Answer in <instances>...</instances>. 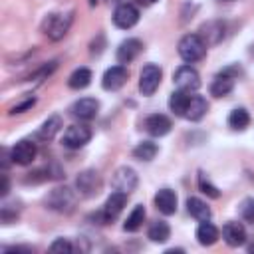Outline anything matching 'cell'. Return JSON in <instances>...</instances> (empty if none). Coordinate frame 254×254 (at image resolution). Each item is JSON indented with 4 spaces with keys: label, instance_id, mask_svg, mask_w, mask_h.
Instances as JSON below:
<instances>
[{
    "label": "cell",
    "instance_id": "9c48e42d",
    "mask_svg": "<svg viewBox=\"0 0 254 254\" xmlns=\"http://www.w3.org/2000/svg\"><path fill=\"white\" fill-rule=\"evenodd\" d=\"M89 139H91L89 127H85V125H71V127L65 129L62 143H64V147H67V149H79V147H83L85 143H89Z\"/></svg>",
    "mask_w": 254,
    "mask_h": 254
},
{
    "label": "cell",
    "instance_id": "277c9868",
    "mask_svg": "<svg viewBox=\"0 0 254 254\" xmlns=\"http://www.w3.org/2000/svg\"><path fill=\"white\" fill-rule=\"evenodd\" d=\"M236 75H238V69H236V67H226V69H222L220 73H216L214 79H212V83H210V93H212L214 97H224V95H228V93L234 89Z\"/></svg>",
    "mask_w": 254,
    "mask_h": 254
},
{
    "label": "cell",
    "instance_id": "74e56055",
    "mask_svg": "<svg viewBox=\"0 0 254 254\" xmlns=\"http://www.w3.org/2000/svg\"><path fill=\"white\" fill-rule=\"evenodd\" d=\"M147 2H155V0H147Z\"/></svg>",
    "mask_w": 254,
    "mask_h": 254
},
{
    "label": "cell",
    "instance_id": "ac0fdd59",
    "mask_svg": "<svg viewBox=\"0 0 254 254\" xmlns=\"http://www.w3.org/2000/svg\"><path fill=\"white\" fill-rule=\"evenodd\" d=\"M155 206H157V210L159 212H163V214H175V210H177V194H175V190H171V189H161L157 194H155Z\"/></svg>",
    "mask_w": 254,
    "mask_h": 254
},
{
    "label": "cell",
    "instance_id": "6da1fadb",
    "mask_svg": "<svg viewBox=\"0 0 254 254\" xmlns=\"http://www.w3.org/2000/svg\"><path fill=\"white\" fill-rule=\"evenodd\" d=\"M204 54H206V44H204V40L198 34H187V36L181 38V42H179V56L187 64L202 60Z\"/></svg>",
    "mask_w": 254,
    "mask_h": 254
},
{
    "label": "cell",
    "instance_id": "8992f818",
    "mask_svg": "<svg viewBox=\"0 0 254 254\" xmlns=\"http://www.w3.org/2000/svg\"><path fill=\"white\" fill-rule=\"evenodd\" d=\"M173 81L177 85V89H183V91H196L200 87V77H198V71L190 65H181L175 73H173Z\"/></svg>",
    "mask_w": 254,
    "mask_h": 254
},
{
    "label": "cell",
    "instance_id": "e575fe53",
    "mask_svg": "<svg viewBox=\"0 0 254 254\" xmlns=\"http://www.w3.org/2000/svg\"><path fill=\"white\" fill-rule=\"evenodd\" d=\"M248 250H250V252H254V240H252V244L248 246Z\"/></svg>",
    "mask_w": 254,
    "mask_h": 254
},
{
    "label": "cell",
    "instance_id": "cb8c5ba5",
    "mask_svg": "<svg viewBox=\"0 0 254 254\" xmlns=\"http://www.w3.org/2000/svg\"><path fill=\"white\" fill-rule=\"evenodd\" d=\"M91 83V71L87 69V67H77L71 75H69V79H67V85L71 87V89H83V87H87Z\"/></svg>",
    "mask_w": 254,
    "mask_h": 254
},
{
    "label": "cell",
    "instance_id": "f1b7e54d",
    "mask_svg": "<svg viewBox=\"0 0 254 254\" xmlns=\"http://www.w3.org/2000/svg\"><path fill=\"white\" fill-rule=\"evenodd\" d=\"M202 32H204V44H210V36H214V44L216 42H220L222 40V36H224V28L218 24V22H208V24H204L202 26Z\"/></svg>",
    "mask_w": 254,
    "mask_h": 254
},
{
    "label": "cell",
    "instance_id": "4dcf8cb0",
    "mask_svg": "<svg viewBox=\"0 0 254 254\" xmlns=\"http://www.w3.org/2000/svg\"><path fill=\"white\" fill-rule=\"evenodd\" d=\"M240 214H242L244 220L254 222V198H248V200L242 202V206H240Z\"/></svg>",
    "mask_w": 254,
    "mask_h": 254
},
{
    "label": "cell",
    "instance_id": "d4e9b609",
    "mask_svg": "<svg viewBox=\"0 0 254 254\" xmlns=\"http://www.w3.org/2000/svg\"><path fill=\"white\" fill-rule=\"evenodd\" d=\"M248 123H250V115H248L246 109L238 107V109L230 111V115H228V127H230V129H234V131H244V129L248 127Z\"/></svg>",
    "mask_w": 254,
    "mask_h": 254
},
{
    "label": "cell",
    "instance_id": "7a4b0ae2",
    "mask_svg": "<svg viewBox=\"0 0 254 254\" xmlns=\"http://www.w3.org/2000/svg\"><path fill=\"white\" fill-rule=\"evenodd\" d=\"M71 20H73L71 12H67V14H48V18L42 24V30H44V34L48 38L62 40L67 34V30L71 26Z\"/></svg>",
    "mask_w": 254,
    "mask_h": 254
},
{
    "label": "cell",
    "instance_id": "d6a6232c",
    "mask_svg": "<svg viewBox=\"0 0 254 254\" xmlns=\"http://www.w3.org/2000/svg\"><path fill=\"white\" fill-rule=\"evenodd\" d=\"M36 103V99L34 97H28L26 101H22V103H18V105H14V107H10V115H16V113H24V111H28L32 105Z\"/></svg>",
    "mask_w": 254,
    "mask_h": 254
},
{
    "label": "cell",
    "instance_id": "2e32d148",
    "mask_svg": "<svg viewBox=\"0 0 254 254\" xmlns=\"http://www.w3.org/2000/svg\"><path fill=\"white\" fill-rule=\"evenodd\" d=\"M141 50H143V44L137 38H127L117 48V62L119 64H129L141 54Z\"/></svg>",
    "mask_w": 254,
    "mask_h": 254
},
{
    "label": "cell",
    "instance_id": "44dd1931",
    "mask_svg": "<svg viewBox=\"0 0 254 254\" xmlns=\"http://www.w3.org/2000/svg\"><path fill=\"white\" fill-rule=\"evenodd\" d=\"M189 101H190V93H189V91H183V89H177V91H173L171 97H169V107H171V111H173L175 115L185 117V111H187Z\"/></svg>",
    "mask_w": 254,
    "mask_h": 254
},
{
    "label": "cell",
    "instance_id": "8d00e7d4",
    "mask_svg": "<svg viewBox=\"0 0 254 254\" xmlns=\"http://www.w3.org/2000/svg\"><path fill=\"white\" fill-rule=\"evenodd\" d=\"M220 2H230V0H220Z\"/></svg>",
    "mask_w": 254,
    "mask_h": 254
},
{
    "label": "cell",
    "instance_id": "52a82bcc",
    "mask_svg": "<svg viewBox=\"0 0 254 254\" xmlns=\"http://www.w3.org/2000/svg\"><path fill=\"white\" fill-rule=\"evenodd\" d=\"M36 155H38V147L30 139H22L10 149V159L16 165H30L36 159Z\"/></svg>",
    "mask_w": 254,
    "mask_h": 254
},
{
    "label": "cell",
    "instance_id": "4316f807",
    "mask_svg": "<svg viewBox=\"0 0 254 254\" xmlns=\"http://www.w3.org/2000/svg\"><path fill=\"white\" fill-rule=\"evenodd\" d=\"M157 151H159V147H157L155 143H151V141H141V143L133 149V157L139 159V161H151V159H155Z\"/></svg>",
    "mask_w": 254,
    "mask_h": 254
},
{
    "label": "cell",
    "instance_id": "ba28073f",
    "mask_svg": "<svg viewBox=\"0 0 254 254\" xmlns=\"http://www.w3.org/2000/svg\"><path fill=\"white\" fill-rule=\"evenodd\" d=\"M137 22H139V10H137L133 4L125 2V4H119V6L115 8V12H113V24H115L117 28L129 30V28H133Z\"/></svg>",
    "mask_w": 254,
    "mask_h": 254
},
{
    "label": "cell",
    "instance_id": "484cf974",
    "mask_svg": "<svg viewBox=\"0 0 254 254\" xmlns=\"http://www.w3.org/2000/svg\"><path fill=\"white\" fill-rule=\"evenodd\" d=\"M147 236L153 240V242H167L169 236H171V226L165 222V220H157L149 226V232Z\"/></svg>",
    "mask_w": 254,
    "mask_h": 254
},
{
    "label": "cell",
    "instance_id": "8fae6325",
    "mask_svg": "<svg viewBox=\"0 0 254 254\" xmlns=\"http://www.w3.org/2000/svg\"><path fill=\"white\" fill-rule=\"evenodd\" d=\"M111 185L115 190H121V192H131L135 190L137 187V173L131 169V167H119L111 179Z\"/></svg>",
    "mask_w": 254,
    "mask_h": 254
},
{
    "label": "cell",
    "instance_id": "5bb4252c",
    "mask_svg": "<svg viewBox=\"0 0 254 254\" xmlns=\"http://www.w3.org/2000/svg\"><path fill=\"white\" fill-rule=\"evenodd\" d=\"M125 202H127V192H121V190L111 192L109 198H107V202H105V206H103V218H105L107 222L115 220V218L121 214Z\"/></svg>",
    "mask_w": 254,
    "mask_h": 254
},
{
    "label": "cell",
    "instance_id": "836d02e7",
    "mask_svg": "<svg viewBox=\"0 0 254 254\" xmlns=\"http://www.w3.org/2000/svg\"><path fill=\"white\" fill-rule=\"evenodd\" d=\"M0 192H2V196L8 194V177L6 175H2V189H0Z\"/></svg>",
    "mask_w": 254,
    "mask_h": 254
},
{
    "label": "cell",
    "instance_id": "9a60e30c",
    "mask_svg": "<svg viewBox=\"0 0 254 254\" xmlns=\"http://www.w3.org/2000/svg\"><path fill=\"white\" fill-rule=\"evenodd\" d=\"M75 185H77V190L83 196H93V194H97V190L101 187V181H99V175L95 171H83L77 177Z\"/></svg>",
    "mask_w": 254,
    "mask_h": 254
},
{
    "label": "cell",
    "instance_id": "1f68e13d",
    "mask_svg": "<svg viewBox=\"0 0 254 254\" xmlns=\"http://www.w3.org/2000/svg\"><path fill=\"white\" fill-rule=\"evenodd\" d=\"M50 252H73V246H71L65 238H58V240L50 246Z\"/></svg>",
    "mask_w": 254,
    "mask_h": 254
},
{
    "label": "cell",
    "instance_id": "e0dca14e",
    "mask_svg": "<svg viewBox=\"0 0 254 254\" xmlns=\"http://www.w3.org/2000/svg\"><path fill=\"white\" fill-rule=\"evenodd\" d=\"M222 238L228 246H242L246 242V230L240 222L230 220L222 226Z\"/></svg>",
    "mask_w": 254,
    "mask_h": 254
},
{
    "label": "cell",
    "instance_id": "83f0119b",
    "mask_svg": "<svg viewBox=\"0 0 254 254\" xmlns=\"http://www.w3.org/2000/svg\"><path fill=\"white\" fill-rule=\"evenodd\" d=\"M143 220H145V206H143V204H137V206L131 210V214L127 216L123 228H125L127 232H135V230L143 224Z\"/></svg>",
    "mask_w": 254,
    "mask_h": 254
},
{
    "label": "cell",
    "instance_id": "d590c367",
    "mask_svg": "<svg viewBox=\"0 0 254 254\" xmlns=\"http://www.w3.org/2000/svg\"><path fill=\"white\" fill-rule=\"evenodd\" d=\"M97 2H99V0H89V4H91V6H95Z\"/></svg>",
    "mask_w": 254,
    "mask_h": 254
},
{
    "label": "cell",
    "instance_id": "7c38bea8",
    "mask_svg": "<svg viewBox=\"0 0 254 254\" xmlns=\"http://www.w3.org/2000/svg\"><path fill=\"white\" fill-rule=\"evenodd\" d=\"M127 75H129V73H127V67H123V65H113V67H109V69L103 73L101 85H103V89H107V91H115V89H119V87L125 85Z\"/></svg>",
    "mask_w": 254,
    "mask_h": 254
},
{
    "label": "cell",
    "instance_id": "ffe728a7",
    "mask_svg": "<svg viewBox=\"0 0 254 254\" xmlns=\"http://www.w3.org/2000/svg\"><path fill=\"white\" fill-rule=\"evenodd\" d=\"M218 236H220L218 234V228L212 222H208V220H202L198 224V228H196V240L202 246H212L218 240Z\"/></svg>",
    "mask_w": 254,
    "mask_h": 254
},
{
    "label": "cell",
    "instance_id": "f546056e",
    "mask_svg": "<svg viewBox=\"0 0 254 254\" xmlns=\"http://www.w3.org/2000/svg\"><path fill=\"white\" fill-rule=\"evenodd\" d=\"M198 187H200V190H202L204 194H208L210 198H218V196H220L218 189H216V187H214V185H212V183H210L202 173L198 175Z\"/></svg>",
    "mask_w": 254,
    "mask_h": 254
},
{
    "label": "cell",
    "instance_id": "7402d4cb",
    "mask_svg": "<svg viewBox=\"0 0 254 254\" xmlns=\"http://www.w3.org/2000/svg\"><path fill=\"white\" fill-rule=\"evenodd\" d=\"M60 129H62V117H60V115H52V117H48V119L42 123V127L38 129L36 137L42 139V141H50V139H54V135H56Z\"/></svg>",
    "mask_w": 254,
    "mask_h": 254
},
{
    "label": "cell",
    "instance_id": "4fadbf2b",
    "mask_svg": "<svg viewBox=\"0 0 254 254\" xmlns=\"http://www.w3.org/2000/svg\"><path fill=\"white\" fill-rule=\"evenodd\" d=\"M171 127H173L171 119H169L167 115H163V113H153V115H149V117L145 119V129H147V133L153 135V137H163V135H167V133L171 131Z\"/></svg>",
    "mask_w": 254,
    "mask_h": 254
},
{
    "label": "cell",
    "instance_id": "3957f363",
    "mask_svg": "<svg viewBox=\"0 0 254 254\" xmlns=\"http://www.w3.org/2000/svg\"><path fill=\"white\" fill-rule=\"evenodd\" d=\"M46 204L56 212H71L75 204V194L67 187H58L48 194Z\"/></svg>",
    "mask_w": 254,
    "mask_h": 254
},
{
    "label": "cell",
    "instance_id": "30bf717a",
    "mask_svg": "<svg viewBox=\"0 0 254 254\" xmlns=\"http://www.w3.org/2000/svg\"><path fill=\"white\" fill-rule=\"evenodd\" d=\"M97 111H99V101L93 97H81L69 107V113L79 121H91L97 115Z\"/></svg>",
    "mask_w": 254,
    "mask_h": 254
},
{
    "label": "cell",
    "instance_id": "5b68a950",
    "mask_svg": "<svg viewBox=\"0 0 254 254\" xmlns=\"http://www.w3.org/2000/svg\"><path fill=\"white\" fill-rule=\"evenodd\" d=\"M159 83H161V67L155 64L143 65V69L139 73V91L143 95H153L157 91Z\"/></svg>",
    "mask_w": 254,
    "mask_h": 254
},
{
    "label": "cell",
    "instance_id": "d6986e66",
    "mask_svg": "<svg viewBox=\"0 0 254 254\" xmlns=\"http://www.w3.org/2000/svg\"><path fill=\"white\" fill-rule=\"evenodd\" d=\"M208 111V103L204 97L200 95H190V101L187 105V111H185V117L190 119V121H198L204 117V113Z\"/></svg>",
    "mask_w": 254,
    "mask_h": 254
},
{
    "label": "cell",
    "instance_id": "603a6c76",
    "mask_svg": "<svg viewBox=\"0 0 254 254\" xmlns=\"http://www.w3.org/2000/svg\"><path fill=\"white\" fill-rule=\"evenodd\" d=\"M187 210H189V214H190L192 218H196V220H208V218H210V208L206 206L204 200H200V198H196V196H190V198L187 200Z\"/></svg>",
    "mask_w": 254,
    "mask_h": 254
}]
</instances>
